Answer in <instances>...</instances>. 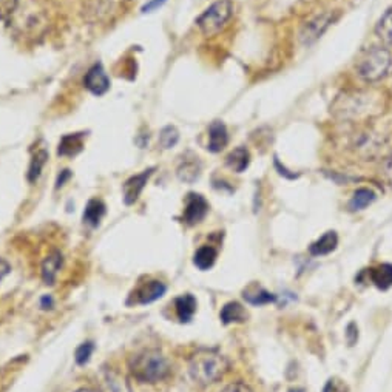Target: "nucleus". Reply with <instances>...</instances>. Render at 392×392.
<instances>
[{"label":"nucleus","mask_w":392,"mask_h":392,"mask_svg":"<svg viewBox=\"0 0 392 392\" xmlns=\"http://www.w3.org/2000/svg\"><path fill=\"white\" fill-rule=\"evenodd\" d=\"M385 108V97L378 90H349L334 99L331 115L339 121L360 122L377 116Z\"/></svg>","instance_id":"f257e3e1"},{"label":"nucleus","mask_w":392,"mask_h":392,"mask_svg":"<svg viewBox=\"0 0 392 392\" xmlns=\"http://www.w3.org/2000/svg\"><path fill=\"white\" fill-rule=\"evenodd\" d=\"M129 371L139 383H159L170 376V363L158 349H144L129 360Z\"/></svg>","instance_id":"f03ea898"},{"label":"nucleus","mask_w":392,"mask_h":392,"mask_svg":"<svg viewBox=\"0 0 392 392\" xmlns=\"http://www.w3.org/2000/svg\"><path fill=\"white\" fill-rule=\"evenodd\" d=\"M227 371H229V361L216 351H198L189 361L191 380L201 386L213 385L226 376Z\"/></svg>","instance_id":"7ed1b4c3"},{"label":"nucleus","mask_w":392,"mask_h":392,"mask_svg":"<svg viewBox=\"0 0 392 392\" xmlns=\"http://www.w3.org/2000/svg\"><path fill=\"white\" fill-rule=\"evenodd\" d=\"M392 67V54L385 47H372L363 53L357 62V75L368 84L378 82L388 76Z\"/></svg>","instance_id":"20e7f679"},{"label":"nucleus","mask_w":392,"mask_h":392,"mask_svg":"<svg viewBox=\"0 0 392 392\" xmlns=\"http://www.w3.org/2000/svg\"><path fill=\"white\" fill-rule=\"evenodd\" d=\"M233 14L232 0H218L198 17L196 25L206 38H212L220 33Z\"/></svg>","instance_id":"39448f33"},{"label":"nucleus","mask_w":392,"mask_h":392,"mask_svg":"<svg viewBox=\"0 0 392 392\" xmlns=\"http://www.w3.org/2000/svg\"><path fill=\"white\" fill-rule=\"evenodd\" d=\"M337 17H339V14L334 13H324L314 17L312 21H309L303 26L302 33H300V41H302L303 45H312L315 41L322 38L323 33L335 22Z\"/></svg>","instance_id":"423d86ee"},{"label":"nucleus","mask_w":392,"mask_h":392,"mask_svg":"<svg viewBox=\"0 0 392 392\" xmlns=\"http://www.w3.org/2000/svg\"><path fill=\"white\" fill-rule=\"evenodd\" d=\"M208 213V203L199 194H189L186 198V206L182 211L181 220L187 226H196L201 223Z\"/></svg>","instance_id":"0eeeda50"},{"label":"nucleus","mask_w":392,"mask_h":392,"mask_svg":"<svg viewBox=\"0 0 392 392\" xmlns=\"http://www.w3.org/2000/svg\"><path fill=\"white\" fill-rule=\"evenodd\" d=\"M84 87L95 96H104L110 90V78L102 67V63H95L88 68L84 76Z\"/></svg>","instance_id":"6e6552de"},{"label":"nucleus","mask_w":392,"mask_h":392,"mask_svg":"<svg viewBox=\"0 0 392 392\" xmlns=\"http://www.w3.org/2000/svg\"><path fill=\"white\" fill-rule=\"evenodd\" d=\"M166 290H167V287L162 281H158V280L147 281L133 292L132 298L129 300V303L130 304L153 303V302H157V300H159L164 294H166Z\"/></svg>","instance_id":"1a4fd4ad"},{"label":"nucleus","mask_w":392,"mask_h":392,"mask_svg":"<svg viewBox=\"0 0 392 392\" xmlns=\"http://www.w3.org/2000/svg\"><path fill=\"white\" fill-rule=\"evenodd\" d=\"M153 171L154 169H147L142 173H139V175H134L124 182L122 191H124V203L127 206H132L138 201L142 190L145 189V186H147L150 176L153 175Z\"/></svg>","instance_id":"9d476101"},{"label":"nucleus","mask_w":392,"mask_h":392,"mask_svg":"<svg viewBox=\"0 0 392 392\" xmlns=\"http://www.w3.org/2000/svg\"><path fill=\"white\" fill-rule=\"evenodd\" d=\"M201 161L194 153H187L186 157H182L179 166L176 169V175L182 182H195L199 175H201Z\"/></svg>","instance_id":"9b49d317"},{"label":"nucleus","mask_w":392,"mask_h":392,"mask_svg":"<svg viewBox=\"0 0 392 392\" xmlns=\"http://www.w3.org/2000/svg\"><path fill=\"white\" fill-rule=\"evenodd\" d=\"M102 392H133L129 378L113 369H104L101 377Z\"/></svg>","instance_id":"f8f14e48"},{"label":"nucleus","mask_w":392,"mask_h":392,"mask_svg":"<svg viewBox=\"0 0 392 392\" xmlns=\"http://www.w3.org/2000/svg\"><path fill=\"white\" fill-rule=\"evenodd\" d=\"M63 266V257L59 250H53L47 258L43 260L41 267V275L45 285L53 286L56 282L58 273Z\"/></svg>","instance_id":"ddd939ff"},{"label":"nucleus","mask_w":392,"mask_h":392,"mask_svg":"<svg viewBox=\"0 0 392 392\" xmlns=\"http://www.w3.org/2000/svg\"><path fill=\"white\" fill-rule=\"evenodd\" d=\"M229 144V133L227 127L221 121H215L208 127V144L207 149L212 153H220Z\"/></svg>","instance_id":"4468645a"},{"label":"nucleus","mask_w":392,"mask_h":392,"mask_svg":"<svg viewBox=\"0 0 392 392\" xmlns=\"http://www.w3.org/2000/svg\"><path fill=\"white\" fill-rule=\"evenodd\" d=\"M85 133H71L62 136L58 147L59 157H76L84 150Z\"/></svg>","instance_id":"2eb2a0df"},{"label":"nucleus","mask_w":392,"mask_h":392,"mask_svg":"<svg viewBox=\"0 0 392 392\" xmlns=\"http://www.w3.org/2000/svg\"><path fill=\"white\" fill-rule=\"evenodd\" d=\"M337 245H339V235L335 232H326L315 243L309 245V253L312 257H323V255H329L331 252H334Z\"/></svg>","instance_id":"dca6fc26"},{"label":"nucleus","mask_w":392,"mask_h":392,"mask_svg":"<svg viewBox=\"0 0 392 392\" xmlns=\"http://www.w3.org/2000/svg\"><path fill=\"white\" fill-rule=\"evenodd\" d=\"M196 306H198V303H196V298L194 295L186 294V295L178 297L175 300V311H176L179 322L189 323L196 312Z\"/></svg>","instance_id":"f3484780"},{"label":"nucleus","mask_w":392,"mask_h":392,"mask_svg":"<svg viewBox=\"0 0 392 392\" xmlns=\"http://www.w3.org/2000/svg\"><path fill=\"white\" fill-rule=\"evenodd\" d=\"M104 216H105V204L101 201V199H90L88 204L85 206L82 220H84V224L90 227H97L101 224Z\"/></svg>","instance_id":"a211bd4d"},{"label":"nucleus","mask_w":392,"mask_h":392,"mask_svg":"<svg viewBox=\"0 0 392 392\" xmlns=\"http://www.w3.org/2000/svg\"><path fill=\"white\" fill-rule=\"evenodd\" d=\"M369 278L381 290H388L392 287V264H380L377 267H372L369 270Z\"/></svg>","instance_id":"6ab92c4d"},{"label":"nucleus","mask_w":392,"mask_h":392,"mask_svg":"<svg viewBox=\"0 0 392 392\" xmlns=\"http://www.w3.org/2000/svg\"><path fill=\"white\" fill-rule=\"evenodd\" d=\"M227 167L233 170L235 173H243L250 164V154L245 147H236L233 152L227 154L226 158Z\"/></svg>","instance_id":"aec40b11"},{"label":"nucleus","mask_w":392,"mask_h":392,"mask_svg":"<svg viewBox=\"0 0 392 392\" xmlns=\"http://www.w3.org/2000/svg\"><path fill=\"white\" fill-rule=\"evenodd\" d=\"M221 322L224 324H232V323H244L248 320V312H245V309L236 302H231L224 304V307L221 309Z\"/></svg>","instance_id":"412c9836"},{"label":"nucleus","mask_w":392,"mask_h":392,"mask_svg":"<svg viewBox=\"0 0 392 392\" xmlns=\"http://www.w3.org/2000/svg\"><path fill=\"white\" fill-rule=\"evenodd\" d=\"M244 300L249 304L253 306H263V304H269V303H275L277 297L270 294V292L264 290L263 287L258 286H250L244 290Z\"/></svg>","instance_id":"4be33fe9"},{"label":"nucleus","mask_w":392,"mask_h":392,"mask_svg":"<svg viewBox=\"0 0 392 392\" xmlns=\"http://www.w3.org/2000/svg\"><path fill=\"white\" fill-rule=\"evenodd\" d=\"M216 258H218V250L215 248H212V245H203V248H199L196 250L194 263L198 269L208 270L213 267Z\"/></svg>","instance_id":"5701e85b"},{"label":"nucleus","mask_w":392,"mask_h":392,"mask_svg":"<svg viewBox=\"0 0 392 392\" xmlns=\"http://www.w3.org/2000/svg\"><path fill=\"white\" fill-rule=\"evenodd\" d=\"M376 198H377L376 194H374L371 189H359L351 198L349 208L352 212L363 211V208H366L368 206H371L374 201H376Z\"/></svg>","instance_id":"b1692460"},{"label":"nucleus","mask_w":392,"mask_h":392,"mask_svg":"<svg viewBox=\"0 0 392 392\" xmlns=\"http://www.w3.org/2000/svg\"><path fill=\"white\" fill-rule=\"evenodd\" d=\"M376 34L381 39V42L392 47V6L380 17V21L376 25Z\"/></svg>","instance_id":"393cba45"},{"label":"nucleus","mask_w":392,"mask_h":392,"mask_svg":"<svg viewBox=\"0 0 392 392\" xmlns=\"http://www.w3.org/2000/svg\"><path fill=\"white\" fill-rule=\"evenodd\" d=\"M47 159H48V152L45 149H41L33 154V159L30 162V169H28V181L30 182H36L39 179L45 164H47Z\"/></svg>","instance_id":"a878e982"},{"label":"nucleus","mask_w":392,"mask_h":392,"mask_svg":"<svg viewBox=\"0 0 392 392\" xmlns=\"http://www.w3.org/2000/svg\"><path fill=\"white\" fill-rule=\"evenodd\" d=\"M179 141V132L176 130V127H173V125H167V127H164V129L161 130L159 133V145L162 149H173L175 147V145L178 144Z\"/></svg>","instance_id":"bb28decb"},{"label":"nucleus","mask_w":392,"mask_h":392,"mask_svg":"<svg viewBox=\"0 0 392 392\" xmlns=\"http://www.w3.org/2000/svg\"><path fill=\"white\" fill-rule=\"evenodd\" d=\"M17 6H19V0H0V21L10 23Z\"/></svg>","instance_id":"cd10ccee"},{"label":"nucleus","mask_w":392,"mask_h":392,"mask_svg":"<svg viewBox=\"0 0 392 392\" xmlns=\"http://www.w3.org/2000/svg\"><path fill=\"white\" fill-rule=\"evenodd\" d=\"M93 351H95V344L91 341H85L79 346L75 352V360L79 366H84V364H87L90 361Z\"/></svg>","instance_id":"c85d7f7f"},{"label":"nucleus","mask_w":392,"mask_h":392,"mask_svg":"<svg viewBox=\"0 0 392 392\" xmlns=\"http://www.w3.org/2000/svg\"><path fill=\"white\" fill-rule=\"evenodd\" d=\"M323 392H348V386L340 378H331L327 380Z\"/></svg>","instance_id":"c756f323"},{"label":"nucleus","mask_w":392,"mask_h":392,"mask_svg":"<svg viewBox=\"0 0 392 392\" xmlns=\"http://www.w3.org/2000/svg\"><path fill=\"white\" fill-rule=\"evenodd\" d=\"M221 392H253V391L243 381H233L231 385H227Z\"/></svg>","instance_id":"7c9ffc66"},{"label":"nucleus","mask_w":392,"mask_h":392,"mask_svg":"<svg viewBox=\"0 0 392 392\" xmlns=\"http://www.w3.org/2000/svg\"><path fill=\"white\" fill-rule=\"evenodd\" d=\"M346 339H348V343L351 346H354V343L359 340V327L355 323H351L348 326V329H346Z\"/></svg>","instance_id":"2f4dec72"},{"label":"nucleus","mask_w":392,"mask_h":392,"mask_svg":"<svg viewBox=\"0 0 392 392\" xmlns=\"http://www.w3.org/2000/svg\"><path fill=\"white\" fill-rule=\"evenodd\" d=\"M381 173H383V176H385V179L392 184V154L389 158H386L385 161H383Z\"/></svg>","instance_id":"473e14b6"},{"label":"nucleus","mask_w":392,"mask_h":392,"mask_svg":"<svg viewBox=\"0 0 392 392\" xmlns=\"http://www.w3.org/2000/svg\"><path fill=\"white\" fill-rule=\"evenodd\" d=\"M167 0H150V2L145 4L142 6V13H152V11H157L158 8H161L164 4H166Z\"/></svg>","instance_id":"72a5a7b5"},{"label":"nucleus","mask_w":392,"mask_h":392,"mask_svg":"<svg viewBox=\"0 0 392 392\" xmlns=\"http://www.w3.org/2000/svg\"><path fill=\"white\" fill-rule=\"evenodd\" d=\"M11 272V266L4 258H0V282Z\"/></svg>","instance_id":"f704fd0d"},{"label":"nucleus","mask_w":392,"mask_h":392,"mask_svg":"<svg viewBox=\"0 0 392 392\" xmlns=\"http://www.w3.org/2000/svg\"><path fill=\"white\" fill-rule=\"evenodd\" d=\"M70 178H71V171L70 170H62L60 175L58 176V181H56V189L62 187Z\"/></svg>","instance_id":"c9c22d12"},{"label":"nucleus","mask_w":392,"mask_h":392,"mask_svg":"<svg viewBox=\"0 0 392 392\" xmlns=\"http://www.w3.org/2000/svg\"><path fill=\"white\" fill-rule=\"evenodd\" d=\"M41 306H42L43 309H51V307H53V300H51V297L45 295V297L41 300Z\"/></svg>","instance_id":"e433bc0d"},{"label":"nucleus","mask_w":392,"mask_h":392,"mask_svg":"<svg viewBox=\"0 0 392 392\" xmlns=\"http://www.w3.org/2000/svg\"><path fill=\"white\" fill-rule=\"evenodd\" d=\"M76 392H97V391L91 389V388H80V389H78Z\"/></svg>","instance_id":"4c0bfd02"}]
</instances>
